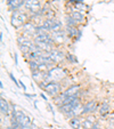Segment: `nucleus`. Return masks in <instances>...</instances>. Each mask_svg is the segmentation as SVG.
<instances>
[{
	"mask_svg": "<svg viewBox=\"0 0 114 129\" xmlns=\"http://www.w3.org/2000/svg\"><path fill=\"white\" fill-rule=\"evenodd\" d=\"M70 16L72 17V18H74L78 23H82L83 20H85V15L81 12H79V10H73V12H71Z\"/></svg>",
	"mask_w": 114,
	"mask_h": 129,
	"instance_id": "ddd939ff",
	"label": "nucleus"
},
{
	"mask_svg": "<svg viewBox=\"0 0 114 129\" xmlns=\"http://www.w3.org/2000/svg\"><path fill=\"white\" fill-rule=\"evenodd\" d=\"M48 55L55 63H59V62H62L64 58H65L63 51H61L59 49H55V48L51 49V50L48 53Z\"/></svg>",
	"mask_w": 114,
	"mask_h": 129,
	"instance_id": "0eeeda50",
	"label": "nucleus"
},
{
	"mask_svg": "<svg viewBox=\"0 0 114 129\" xmlns=\"http://www.w3.org/2000/svg\"><path fill=\"white\" fill-rule=\"evenodd\" d=\"M66 77V71L63 68L59 66H55V68L50 69L48 72H46L45 74V82L50 83V82H58L62 79H64Z\"/></svg>",
	"mask_w": 114,
	"mask_h": 129,
	"instance_id": "f257e3e1",
	"label": "nucleus"
},
{
	"mask_svg": "<svg viewBox=\"0 0 114 129\" xmlns=\"http://www.w3.org/2000/svg\"><path fill=\"white\" fill-rule=\"evenodd\" d=\"M10 23H12V25L14 27H17V29H18V27L23 26L25 23H27V16L24 14V13L21 12V10H15V12H13V14H12Z\"/></svg>",
	"mask_w": 114,
	"mask_h": 129,
	"instance_id": "f03ea898",
	"label": "nucleus"
},
{
	"mask_svg": "<svg viewBox=\"0 0 114 129\" xmlns=\"http://www.w3.org/2000/svg\"><path fill=\"white\" fill-rule=\"evenodd\" d=\"M61 85L58 82H50L47 83V86L45 87V93H47L49 96H53V97H56L61 94Z\"/></svg>",
	"mask_w": 114,
	"mask_h": 129,
	"instance_id": "20e7f679",
	"label": "nucleus"
},
{
	"mask_svg": "<svg viewBox=\"0 0 114 129\" xmlns=\"http://www.w3.org/2000/svg\"><path fill=\"white\" fill-rule=\"evenodd\" d=\"M25 8L31 13V15L39 13L40 10V3L39 0H25Z\"/></svg>",
	"mask_w": 114,
	"mask_h": 129,
	"instance_id": "39448f33",
	"label": "nucleus"
},
{
	"mask_svg": "<svg viewBox=\"0 0 114 129\" xmlns=\"http://www.w3.org/2000/svg\"><path fill=\"white\" fill-rule=\"evenodd\" d=\"M91 129H102V127L99 126V123H97V122H96V123L94 124V127H92Z\"/></svg>",
	"mask_w": 114,
	"mask_h": 129,
	"instance_id": "6ab92c4d",
	"label": "nucleus"
},
{
	"mask_svg": "<svg viewBox=\"0 0 114 129\" xmlns=\"http://www.w3.org/2000/svg\"><path fill=\"white\" fill-rule=\"evenodd\" d=\"M79 23L77 22V21L74 20V18H72V17L68 15V16H66V26H78Z\"/></svg>",
	"mask_w": 114,
	"mask_h": 129,
	"instance_id": "dca6fc26",
	"label": "nucleus"
},
{
	"mask_svg": "<svg viewBox=\"0 0 114 129\" xmlns=\"http://www.w3.org/2000/svg\"><path fill=\"white\" fill-rule=\"evenodd\" d=\"M51 37H53L55 44H63L66 39V33H65V31L61 30V31H57V32H53Z\"/></svg>",
	"mask_w": 114,
	"mask_h": 129,
	"instance_id": "1a4fd4ad",
	"label": "nucleus"
},
{
	"mask_svg": "<svg viewBox=\"0 0 114 129\" xmlns=\"http://www.w3.org/2000/svg\"><path fill=\"white\" fill-rule=\"evenodd\" d=\"M67 97H72V96H79L80 95V86L79 85H73L71 87H68L67 89L64 91Z\"/></svg>",
	"mask_w": 114,
	"mask_h": 129,
	"instance_id": "9d476101",
	"label": "nucleus"
},
{
	"mask_svg": "<svg viewBox=\"0 0 114 129\" xmlns=\"http://www.w3.org/2000/svg\"><path fill=\"white\" fill-rule=\"evenodd\" d=\"M14 57H15V65H18V62H17V55H16V54L14 55Z\"/></svg>",
	"mask_w": 114,
	"mask_h": 129,
	"instance_id": "412c9836",
	"label": "nucleus"
},
{
	"mask_svg": "<svg viewBox=\"0 0 114 129\" xmlns=\"http://www.w3.org/2000/svg\"><path fill=\"white\" fill-rule=\"evenodd\" d=\"M42 26L45 27L46 30H48L50 33L53 32H57V31H61L62 30V23L59 21L55 20V18H46V20L42 22Z\"/></svg>",
	"mask_w": 114,
	"mask_h": 129,
	"instance_id": "7ed1b4c3",
	"label": "nucleus"
},
{
	"mask_svg": "<svg viewBox=\"0 0 114 129\" xmlns=\"http://www.w3.org/2000/svg\"><path fill=\"white\" fill-rule=\"evenodd\" d=\"M82 121L83 120H81L80 117H75V118H72V119L68 120V124H70L73 129H83Z\"/></svg>",
	"mask_w": 114,
	"mask_h": 129,
	"instance_id": "9b49d317",
	"label": "nucleus"
},
{
	"mask_svg": "<svg viewBox=\"0 0 114 129\" xmlns=\"http://www.w3.org/2000/svg\"><path fill=\"white\" fill-rule=\"evenodd\" d=\"M31 73H32V79H33L36 83H40L45 80V74H46V72H41V71L36 70V71H31Z\"/></svg>",
	"mask_w": 114,
	"mask_h": 129,
	"instance_id": "f8f14e48",
	"label": "nucleus"
},
{
	"mask_svg": "<svg viewBox=\"0 0 114 129\" xmlns=\"http://www.w3.org/2000/svg\"><path fill=\"white\" fill-rule=\"evenodd\" d=\"M0 88H1V89H4V85H3V82H0Z\"/></svg>",
	"mask_w": 114,
	"mask_h": 129,
	"instance_id": "5701e85b",
	"label": "nucleus"
},
{
	"mask_svg": "<svg viewBox=\"0 0 114 129\" xmlns=\"http://www.w3.org/2000/svg\"><path fill=\"white\" fill-rule=\"evenodd\" d=\"M12 106L8 104V102L5 100V98L1 97V101H0V111H1V114L3 115H12V111H13Z\"/></svg>",
	"mask_w": 114,
	"mask_h": 129,
	"instance_id": "6e6552de",
	"label": "nucleus"
},
{
	"mask_svg": "<svg viewBox=\"0 0 114 129\" xmlns=\"http://www.w3.org/2000/svg\"><path fill=\"white\" fill-rule=\"evenodd\" d=\"M83 129H87V128H83Z\"/></svg>",
	"mask_w": 114,
	"mask_h": 129,
	"instance_id": "b1692460",
	"label": "nucleus"
},
{
	"mask_svg": "<svg viewBox=\"0 0 114 129\" xmlns=\"http://www.w3.org/2000/svg\"><path fill=\"white\" fill-rule=\"evenodd\" d=\"M41 97L44 98L45 101H47V97H46V96H45V94H42V93H41Z\"/></svg>",
	"mask_w": 114,
	"mask_h": 129,
	"instance_id": "4be33fe9",
	"label": "nucleus"
},
{
	"mask_svg": "<svg viewBox=\"0 0 114 129\" xmlns=\"http://www.w3.org/2000/svg\"><path fill=\"white\" fill-rule=\"evenodd\" d=\"M20 83H21V88H22V89L25 91V90H26V87H25V85L23 82H20Z\"/></svg>",
	"mask_w": 114,
	"mask_h": 129,
	"instance_id": "aec40b11",
	"label": "nucleus"
},
{
	"mask_svg": "<svg viewBox=\"0 0 114 129\" xmlns=\"http://www.w3.org/2000/svg\"><path fill=\"white\" fill-rule=\"evenodd\" d=\"M108 110H109V104H108V102L107 101H104V102L100 104V106H99V109H98V112H99V114L100 115H106L107 113H108Z\"/></svg>",
	"mask_w": 114,
	"mask_h": 129,
	"instance_id": "2eb2a0df",
	"label": "nucleus"
},
{
	"mask_svg": "<svg viewBox=\"0 0 114 129\" xmlns=\"http://www.w3.org/2000/svg\"><path fill=\"white\" fill-rule=\"evenodd\" d=\"M65 32L68 36V38H77L79 34V30L75 26H66Z\"/></svg>",
	"mask_w": 114,
	"mask_h": 129,
	"instance_id": "4468645a",
	"label": "nucleus"
},
{
	"mask_svg": "<svg viewBox=\"0 0 114 129\" xmlns=\"http://www.w3.org/2000/svg\"><path fill=\"white\" fill-rule=\"evenodd\" d=\"M66 58H67V61H70L71 63H78V59L75 58L74 55H71V54H67V55H66Z\"/></svg>",
	"mask_w": 114,
	"mask_h": 129,
	"instance_id": "f3484780",
	"label": "nucleus"
},
{
	"mask_svg": "<svg viewBox=\"0 0 114 129\" xmlns=\"http://www.w3.org/2000/svg\"><path fill=\"white\" fill-rule=\"evenodd\" d=\"M9 78H10V80L13 81V82L15 83V85L17 86V87H21V85H20V82H18V81L16 80V78H15L14 77V74H13V73H9Z\"/></svg>",
	"mask_w": 114,
	"mask_h": 129,
	"instance_id": "a211bd4d",
	"label": "nucleus"
},
{
	"mask_svg": "<svg viewBox=\"0 0 114 129\" xmlns=\"http://www.w3.org/2000/svg\"><path fill=\"white\" fill-rule=\"evenodd\" d=\"M98 109V103L97 101H89L87 104L83 105V114H94L96 112V110Z\"/></svg>",
	"mask_w": 114,
	"mask_h": 129,
	"instance_id": "423d86ee",
	"label": "nucleus"
}]
</instances>
